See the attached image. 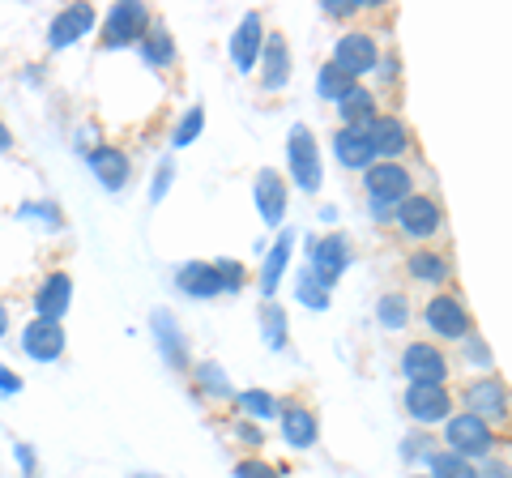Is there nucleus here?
<instances>
[{"mask_svg": "<svg viewBox=\"0 0 512 478\" xmlns=\"http://www.w3.org/2000/svg\"><path fill=\"white\" fill-rule=\"evenodd\" d=\"M9 146H13V133H9V124H5V120H0V154H5Z\"/></svg>", "mask_w": 512, "mask_h": 478, "instance_id": "obj_46", "label": "nucleus"}, {"mask_svg": "<svg viewBox=\"0 0 512 478\" xmlns=\"http://www.w3.org/2000/svg\"><path fill=\"white\" fill-rule=\"evenodd\" d=\"M406 269H410V278L423 282V286H444L448 278H453V265H448V257H440V252H431V248L410 252Z\"/></svg>", "mask_w": 512, "mask_h": 478, "instance_id": "obj_25", "label": "nucleus"}, {"mask_svg": "<svg viewBox=\"0 0 512 478\" xmlns=\"http://www.w3.org/2000/svg\"><path fill=\"white\" fill-rule=\"evenodd\" d=\"M350 261H355L350 235L329 231V235H320L316 244H312V265H308V274H312L320 286H325V291H333V286H338V278L350 269Z\"/></svg>", "mask_w": 512, "mask_h": 478, "instance_id": "obj_1", "label": "nucleus"}, {"mask_svg": "<svg viewBox=\"0 0 512 478\" xmlns=\"http://www.w3.org/2000/svg\"><path fill=\"white\" fill-rule=\"evenodd\" d=\"M355 86H359L355 77H346L338 65H325V69L316 73V94H320V99H333V103H342V99H346V94L355 90Z\"/></svg>", "mask_w": 512, "mask_h": 478, "instance_id": "obj_30", "label": "nucleus"}, {"mask_svg": "<svg viewBox=\"0 0 512 478\" xmlns=\"http://www.w3.org/2000/svg\"><path fill=\"white\" fill-rule=\"evenodd\" d=\"M261 47H265V22H261V13H244V22H239L235 35H231V60H235V69L239 73H252L256 69V56H261Z\"/></svg>", "mask_w": 512, "mask_h": 478, "instance_id": "obj_15", "label": "nucleus"}, {"mask_svg": "<svg viewBox=\"0 0 512 478\" xmlns=\"http://www.w3.org/2000/svg\"><path fill=\"white\" fill-rule=\"evenodd\" d=\"M13 393H22V380H18V372H9L5 363H0V397H13Z\"/></svg>", "mask_w": 512, "mask_h": 478, "instance_id": "obj_41", "label": "nucleus"}, {"mask_svg": "<svg viewBox=\"0 0 512 478\" xmlns=\"http://www.w3.org/2000/svg\"><path fill=\"white\" fill-rule=\"evenodd\" d=\"M461 402H466V414H474V419H483L487 427L508 419V389H504V380L495 376V372L470 380V385L461 389Z\"/></svg>", "mask_w": 512, "mask_h": 478, "instance_id": "obj_5", "label": "nucleus"}, {"mask_svg": "<svg viewBox=\"0 0 512 478\" xmlns=\"http://www.w3.org/2000/svg\"><path fill=\"white\" fill-rule=\"evenodd\" d=\"M376 321L384 329H406L410 325V299L406 295H380V304H376Z\"/></svg>", "mask_w": 512, "mask_h": 478, "instance_id": "obj_32", "label": "nucleus"}, {"mask_svg": "<svg viewBox=\"0 0 512 478\" xmlns=\"http://www.w3.org/2000/svg\"><path fill=\"white\" fill-rule=\"evenodd\" d=\"M406 414L414 423H444L448 414H453V393H448V385H427V380H410L406 385Z\"/></svg>", "mask_w": 512, "mask_h": 478, "instance_id": "obj_9", "label": "nucleus"}, {"mask_svg": "<svg viewBox=\"0 0 512 478\" xmlns=\"http://www.w3.org/2000/svg\"><path fill=\"white\" fill-rule=\"evenodd\" d=\"M22 350L35 363H52V359H60L64 355V329H60V321H30L26 329H22Z\"/></svg>", "mask_w": 512, "mask_h": 478, "instance_id": "obj_16", "label": "nucleus"}, {"mask_svg": "<svg viewBox=\"0 0 512 478\" xmlns=\"http://www.w3.org/2000/svg\"><path fill=\"white\" fill-rule=\"evenodd\" d=\"M278 419H282V436H286V444H291V449H312V444L320 440V423H316L312 406L291 402V406L278 410Z\"/></svg>", "mask_w": 512, "mask_h": 478, "instance_id": "obj_21", "label": "nucleus"}, {"mask_svg": "<svg viewBox=\"0 0 512 478\" xmlns=\"http://www.w3.org/2000/svg\"><path fill=\"white\" fill-rule=\"evenodd\" d=\"M444 436H448V449H453L457 457H466V461L491 457V449H495V432L483 419H474V414H448Z\"/></svg>", "mask_w": 512, "mask_h": 478, "instance_id": "obj_4", "label": "nucleus"}, {"mask_svg": "<svg viewBox=\"0 0 512 478\" xmlns=\"http://www.w3.org/2000/svg\"><path fill=\"white\" fill-rule=\"evenodd\" d=\"M133 478H158V474H133Z\"/></svg>", "mask_w": 512, "mask_h": 478, "instance_id": "obj_48", "label": "nucleus"}, {"mask_svg": "<svg viewBox=\"0 0 512 478\" xmlns=\"http://www.w3.org/2000/svg\"><path fill=\"white\" fill-rule=\"evenodd\" d=\"M150 26H154V18L141 0H120L103 22V47H133V43L146 39Z\"/></svg>", "mask_w": 512, "mask_h": 478, "instance_id": "obj_3", "label": "nucleus"}, {"mask_svg": "<svg viewBox=\"0 0 512 478\" xmlns=\"http://www.w3.org/2000/svg\"><path fill=\"white\" fill-rule=\"evenodd\" d=\"M175 286H180L184 295H192V299H214V295H222L214 265H205V261H188V265L175 269Z\"/></svg>", "mask_w": 512, "mask_h": 478, "instance_id": "obj_24", "label": "nucleus"}, {"mask_svg": "<svg viewBox=\"0 0 512 478\" xmlns=\"http://www.w3.org/2000/svg\"><path fill=\"white\" fill-rule=\"evenodd\" d=\"M235 402H239V410L248 414V419H278V397L274 393H265V389H248V393H235Z\"/></svg>", "mask_w": 512, "mask_h": 478, "instance_id": "obj_31", "label": "nucleus"}, {"mask_svg": "<svg viewBox=\"0 0 512 478\" xmlns=\"http://www.w3.org/2000/svg\"><path fill=\"white\" fill-rule=\"evenodd\" d=\"M214 274H218V286H222V291H227V295H235V291H244V282H248V269L244 265H239V261H214Z\"/></svg>", "mask_w": 512, "mask_h": 478, "instance_id": "obj_36", "label": "nucleus"}, {"mask_svg": "<svg viewBox=\"0 0 512 478\" xmlns=\"http://www.w3.org/2000/svg\"><path fill=\"white\" fill-rule=\"evenodd\" d=\"M333 154H338V163L350 167V171H367L376 163V150H372V141H367L363 129H338V137H333Z\"/></svg>", "mask_w": 512, "mask_h": 478, "instance_id": "obj_23", "label": "nucleus"}, {"mask_svg": "<svg viewBox=\"0 0 512 478\" xmlns=\"http://www.w3.org/2000/svg\"><path fill=\"white\" fill-rule=\"evenodd\" d=\"M478 478H508V461H487V470Z\"/></svg>", "mask_w": 512, "mask_h": 478, "instance_id": "obj_44", "label": "nucleus"}, {"mask_svg": "<svg viewBox=\"0 0 512 478\" xmlns=\"http://www.w3.org/2000/svg\"><path fill=\"white\" fill-rule=\"evenodd\" d=\"M286 163H291V180L303 193H316L320 188V146L308 124H291L286 133Z\"/></svg>", "mask_w": 512, "mask_h": 478, "instance_id": "obj_2", "label": "nucleus"}, {"mask_svg": "<svg viewBox=\"0 0 512 478\" xmlns=\"http://www.w3.org/2000/svg\"><path fill=\"white\" fill-rule=\"evenodd\" d=\"M171 180H175V163H171V158H167V163L163 167H158V175H154V184H150V201L158 205V201H163L167 197V188H171Z\"/></svg>", "mask_w": 512, "mask_h": 478, "instance_id": "obj_39", "label": "nucleus"}, {"mask_svg": "<svg viewBox=\"0 0 512 478\" xmlns=\"http://www.w3.org/2000/svg\"><path fill=\"white\" fill-rule=\"evenodd\" d=\"M295 299H299L303 308H312V312H325V308H329V291L308 274V269H303L299 282H295Z\"/></svg>", "mask_w": 512, "mask_h": 478, "instance_id": "obj_35", "label": "nucleus"}, {"mask_svg": "<svg viewBox=\"0 0 512 478\" xmlns=\"http://www.w3.org/2000/svg\"><path fill=\"white\" fill-rule=\"evenodd\" d=\"M256 65H261L265 90H286V82H291V47H286V39L265 35V47H261V56H256Z\"/></svg>", "mask_w": 512, "mask_h": 478, "instance_id": "obj_19", "label": "nucleus"}, {"mask_svg": "<svg viewBox=\"0 0 512 478\" xmlns=\"http://www.w3.org/2000/svg\"><path fill=\"white\" fill-rule=\"evenodd\" d=\"M291 252H295V231H282L278 239H274V248L265 252V261H261V295L265 299H274L278 295V286H282V278H286V265H291Z\"/></svg>", "mask_w": 512, "mask_h": 478, "instance_id": "obj_22", "label": "nucleus"}, {"mask_svg": "<svg viewBox=\"0 0 512 478\" xmlns=\"http://www.w3.org/2000/svg\"><path fill=\"white\" fill-rule=\"evenodd\" d=\"M235 478H282L269 461H261V457H248V461H239L235 466Z\"/></svg>", "mask_w": 512, "mask_h": 478, "instance_id": "obj_38", "label": "nucleus"}, {"mask_svg": "<svg viewBox=\"0 0 512 478\" xmlns=\"http://www.w3.org/2000/svg\"><path fill=\"white\" fill-rule=\"evenodd\" d=\"M5 333H9V304L0 299V338H5Z\"/></svg>", "mask_w": 512, "mask_h": 478, "instance_id": "obj_47", "label": "nucleus"}, {"mask_svg": "<svg viewBox=\"0 0 512 478\" xmlns=\"http://www.w3.org/2000/svg\"><path fill=\"white\" fill-rule=\"evenodd\" d=\"M338 116H342L346 129H363V124L376 116V94L367 90V86H355V90H350L346 99L338 103Z\"/></svg>", "mask_w": 512, "mask_h": 478, "instance_id": "obj_27", "label": "nucleus"}, {"mask_svg": "<svg viewBox=\"0 0 512 478\" xmlns=\"http://www.w3.org/2000/svg\"><path fill=\"white\" fill-rule=\"evenodd\" d=\"M423 321H427L431 333H440V338H448V342H461V338H470L474 333L461 295H431L427 308H423Z\"/></svg>", "mask_w": 512, "mask_h": 478, "instance_id": "obj_8", "label": "nucleus"}, {"mask_svg": "<svg viewBox=\"0 0 512 478\" xmlns=\"http://www.w3.org/2000/svg\"><path fill=\"white\" fill-rule=\"evenodd\" d=\"M86 158H90V171L99 175V184L107 188V193H120V188L128 184V171H133V163H128V154L120 146H94Z\"/></svg>", "mask_w": 512, "mask_h": 478, "instance_id": "obj_20", "label": "nucleus"}, {"mask_svg": "<svg viewBox=\"0 0 512 478\" xmlns=\"http://www.w3.org/2000/svg\"><path fill=\"white\" fill-rule=\"evenodd\" d=\"M414 478H427V474H414Z\"/></svg>", "mask_w": 512, "mask_h": 478, "instance_id": "obj_49", "label": "nucleus"}, {"mask_svg": "<svg viewBox=\"0 0 512 478\" xmlns=\"http://www.w3.org/2000/svg\"><path fill=\"white\" fill-rule=\"evenodd\" d=\"M402 372L406 380H427V385H444L448 380V359L440 346L431 342H410L402 350Z\"/></svg>", "mask_w": 512, "mask_h": 478, "instance_id": "obj_12", "label": "nucleus"}, {"mask_svg": "<svg viewBox=\"0 0 512 478\" xmlns=\"http://www.w3.org/2000/svg\"><path fill=\"white\" fill-rule=\"evenodd\" d=\"M329 65H338L346 77H359L363 73H372L376 65H380V47H376V39L367 35V30H346V35L333 43V60Z\"/></svg>", "mask_w": 512, "mask_h": 478, "instance_id": "obj_7", "label": "nucleus"}, {"mask_svg": "<svg viewBox=\"0 0 512 478\" xmlns=\"http://www.w3.org/2000/svg\"><path fill=\"white\" fill-rule=\"evenodd\" d=\"M201 129H205V107L197 103V107H188V111H184V120H180V124H175V133H171V146H175V150L192 146V141L201 137Z\"/></svg>", "mask_w": 512, "mask_h": 478, "instance_id": "obj_34", "label": "nucleus"}, {"mask_svg": "<svg viewBox=\"0 0 512 478\" xmlns=\"http://www.w3.org/2000/svg\"><path fill=\"white\" fill-rule=\"evenodd\" d=\"M192 376H197V389H201V393H210V397H218V402H227V397H235V389H231V376L222 372L214 359L197 363V368H192Z\"/></svg>", "mask_w": 512, "mask_h": 478, "instance_id": "obj_28", "label": "nucleus"}, {"mask_svg": "<svg viewBox=\"0 0 512 478\" xmlns=\"http://www.w3.org/2000/svg\"><path fill=\"white\" fill-rule=\"evenodd\" d=\"M393 214H397V227H402L410 239H431L440 231V222H444L440 201L427 197V193H410Z\"/></svg>", "mask_w": 512, "mask_h": 478, "instance_id": "obj_11", "label": "nucleus"}, {"mask_svg": "<svg viewBox=\"0 0 512 478\" xmlns=\"http://www.w3.org/2000/svg\"><path fill=\"white\" fill-rule=\"evenodd\" d=\"M427 478H478V470L457 453H427Z\"/></svg>", "mask_w": 512, "mask_h": 478, "instance_id": "obj_29", "label": "nucleus"}, {"mask_svg": "<svg viewBox=\"0 0 512 478\" xmlns=\"http://www.w3.org/2000/svg\"><path fill=\"white\" fill-rule=\"evenodd\" d=\"M150 329H154V346L163 350V359L171 363V368H188V333L180 329V321H175L167 308H154Z\"/></svg>", "mask_w": 512, "mask_h": 478, "instance_id": "obj_13", "label": "nucleus"}, {"mask_svg": "<svg viewBox=\"0 0 512 478\" xmlns=\"http://www.w3.org/2000/svg\"><path fill=\"white\" fill-rule=\"evenodd\" d=\"M239 440H248V444H256V449H261V427H252V423H239Z\"/></svg>", "mask_w": 512, "mask_h": 478, "instance_id": "obj_42", "label": "nucleus"}, {"mask_svg": "<svg viewBox=\"0 0 512 478\" xmlns=\"http://www.w3.org/2000/svg\"><path fill=\"white\" fill-rule=\"evenodd\" d=\"M329 13V18H350V13H359V9H367V0H325L320 5Z\"/></svg>", "mask_w": 512, "mask_h": 478, "instance_id": "obj_40", "label": "nucleus"}, {"mask_svg": "<svg viewBox=\"0 0 512 478\" xmlns=\"http://www.w3.org/2000/svg\"><path fill=\"white\" fill-rule=\"evenodd\" d=\"M137 47H141V60H146L150 69H171L175 65V39L167 35V26H150L146 39H141Z\"/></svg>", "mask_w": 512, "mask_h": 478, "instance_id": "obj_26", "label": "nucleus"}, {"mask_svg": "<svg viewBox=\"0 0 512 478\" xmlns=\"http://www.w3.org/2000/svg\"><path fill=\"white\" fill-rule=\"evenodd\" d=\"M13 457H18L22 461V470L30 474V470H35V457H30V444H18V453H13Z\"/></svg>", "mask_w": 512, "mask_h": 478, "instance_id": "obj_45", "label": "nucleus"}, {"mask_svg": "<svg viewBox=\"0 0 512 478\" xmlns=\"http://www.w3.org/2000/svg\"><path fill=\"white\" fill-rule=\"evenodd\" d=\"M261 333H265V342H269V350H286V312L278 308V304H265L261 308Z\"/></svg>", "mask_w": 512, "mask_h": 478, "instance_id": "obj_33", "label": "nucleus"}, {"mask_svg": "<svg viewBox=\"0 0 512 478\" xmlns=\"http://www.w3.org/2000/svg\"><path fill=\"white\" fill-rule=\"evenodd\" d=\"M363 184H367V197L376 205H389V210H397L414 193V175L402 163H372L363 171Z\"/></svg>", "mask_w": 512, "mask_h": 478, "instance_id": "obj_6", "label": "nucleus"}, {"mask_svg": "<svg viewBox=\"0 0 512 478\" xmlns=\"http://www.w3.org/2000/svg\"><path fill=\"white\" fill-rule=\"evenodd\" d=\"M73 304V278L64 274V269H52V274L43 278V286L35 291V312L39 321H60L64 312Z\"/></svg>", "mask_w": 512, "mask_h": 478, "instance_id": "obj_17", "label": "nucleus"}, {"mask_svg": "<svg viewBox=\"0 0 512 478\" xmlns=\"http://www.w3.org/2000/svg\"><path fill=\"white\" fill-rule=\"evenodd\" d=\"M252 197H256V210L269 227H278L282 214H286V180L274 167H261L256 171V184H252Z\"/></svg>", "mask_w": 512, "mask_h": 478, "instance_id": "obj_18", "label": "nucleus"}, {"mask_svg": "<svg viewBox=\"0 0 512 478\" xmlns=\"http://www.w3.org/2000/svg\"><path fill=\"white\" fill-rule=\"evenodd\" d=\"M94 30V9L90 5H69V9H60L52 26H47V47H73L77 39H86Z\"/></svg>", "mask_w": 512, "mask_h": 478, "instance_id": "obj_14", "label": "nucleus"}, {"mask_svg": "<svg viewBox=\"0 0 512 478\" xmlns=\"http://www.w3.org/2000/svg\"><path fill=\"white\" fill-rule=\"evenodd\" d=\"M470 359H474V363H487V359H491L487 346H483V338H474V333H470Z\"/></svg>", "mask_w": 512, "mask_h": 478, "instance_id": "obj_43", "label": "nucleus"}, {"mask_svg": "<svg viewBox=\"0 0 512 478\" xmlns=\"http://www.w3.org/2000/svg\"><path fill=\"white\" fill-rule=\"evenodd\" d=\"M22 218H35V222H43V227H60V214H56V205L52 201H43V205H35V201H30V205H22V210H18Z\"/></svg>", "mask_w": 512, "mask_h": 478, "instance_id": "obj_37", "label": "nucleus"}, {"mask_svg": "<svg viewBox=\"0 0 512 478\" xmlns=\"http://www.w3.org/2000/svg\"><path fill=\"white\" fill-rule=\"evenodd\" d=\"M363 133L376 150V163H397V158L414 146V133L402 116H372L363 124Z\"/></svg>", "mask_w": 512, "mask_h": 478, "instance_id": "obj_10", "label": "nucleus"}]
</instances>
